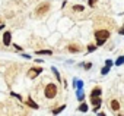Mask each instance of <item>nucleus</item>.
<instances>
[{"label": "nucleus", "mask_w": 124, "mask_h": 116, "mask_svg": "<svg viewBox=\"0 0 124 116\" xmlns=\"http://www.w3.org/2000/svg\"><path fill=\"white\" fill-rule=\"evenodd\" d=\"M44 94H45L47 98H54L55 94H57V85H55V84H48V85L45 87Z\"/></svg>", "instance_id": "nucleus-2"}, {"label": "nucleus", "mask_w": 124, "mask_h": 116, "mask_svg": "<svg viewBox=\"0 0 124 116\" xmlns=\"http://www.w3.org/2000/svg\"><path fill=\"white\" fill-rule=\"evenodd\" d=\"M95 38H96V46H102V44H105L107 38H109V31L98 29V31H95Z\"/></svg>", "instance_id": "nucleus-1"}, {"label": "nucleus", "mask_w": 124, "mask_h": 116, "mask_svg": "<svg viewBox=\"0 0 124 116\" xmlns=\"http://www.w3.org/2000/svg\"><path fill=\"white\" fill-rule=\"evenodd\" d=\"M76 97H78V100H79V101H83V98H85L83 88H78V91H76Z\"/></svg>", "instance_id": "nucleus-7"}, {"label": "nucleus", "mask_w": 124, "mask_h": 116, "mask_svg": "<svg viewBox=\"0 0 124 116\" xmlns=\"http://www.w3.org/2000/svg\"><path fill=\"white\" fill-rule=\"evenodd\" d=\"M37 54H48V56H51L53 54V51L51 50H39V51H35Z\"/></svg>", "instance_id": "nucleus-13"}, {"label": "nucleus", "mask_w": 124, "mask_h": 116, "mask_svg": "<svg viewBox=\"0 0 124 116\" xmlns=\"http://www.w3.org/2000/svg\"><path fill=\"white\" fill-rule=\"evenodd\" d=\"M79 112H82V113H85V112H88V104L86 103H82L80 106H79V109H78Z\"/></svg>", "instance_id": "nucleus-11"}, {"label": "nucleus", "mask_w": 124, "mask_h": 116, "mask_svg": "<svg viewBox=\"0 0 124 116\" xmlns=\"http://www.w3.org/2000/svg\"><path fill=\"white\" fill-rule=\"evenodd\" d=\"M91 103H92V106H101V98L99 97H91Z\"/></svg>", "instance_id": "nucleus-9"}, {"label": "nucleus", "mask_w": 124, "mask_h": 116, "mask_svg": "<svg viewBox=\"0 0 124 116\" xmlns=\"http://www.w3.org/2000/svg\"><path fill=\"white\" fill-rule=\"evenodd\" d=\"M101 96V88H93L91 91V97H99Z\"/></svg>", "instance_id": "nucleus-10"}, {"label": "nucleus", "mask_w": 124, "mask_h": 116, "mask_svg": "<svg viewBox=\"0 0 124 116\" xmlns=\"http://www.w3.org/2000/svg\"><path fill=\"white\" fill-rule=\"evenodd\" d=\"M10 41H12V34L9 31H6L3 34V44L5 46H10Z\"/></svg>", "instance_id": "nucleus-5"}, {"label": "nucleus", "mask_w": 124, "mask_h": 116, "mask_svg": "<svg viewBox=\"0 0 124 116\" xmlns=\"http://www.w3.org/2000/svg\"><path fill=\"white\" fill-rule=\"evenodd\" d=\"M50 10V3H42L39 8H37V10H35V13L38 15V16H41V15H44V13H47Z\"/></svg>", "instance_id": "nucleus-3"}, {"label": "nucleus", "mask_w": 124, "mask_h": 116, "mask_svg": "<svg viewBox=\"0 0 124 116\" xmlns=\"http://www.w3.org/2000/svg\"><path fill=\"white\" fill-rule=\"evenodd\" d=\"M26 104H28L29 107H32V109H38V104H37V103H34V101H32L31 98H29V100L26 101Z\"/></svg>", "instance_id": "nucleus-14"}, {"label": "nucleus", "mask_w": 124, "mask_h": 116, "mask_svg": "<svg viewBox=\"0 0 124 116\" xmlns=\"http://www.w3.org/2000/svg\"><path fill=\"white\" fill-rule=\"evenodd\" d=\"M64 109H66V106H64V104H63V106H60V107H57V109H54V110H53V115H58L60 112H63Z\"/></svg>", "instance_id": "nucleus-12"}, {"label": "nucleus", "mask_w": 124, "mask_h": 116, "mask_svg": "<svg viewBox=\"0 0 124 116\" xmlns=\"http://www.w3.org/2000/svg\"><path fill=\"white\" fill-rule=\"evenodd\" d=\"M10 94H12V97H16V98H19V100H22V97H21L19 94H16V93H13V91H12Z\"/></svg>", "instance_id": "nucleus-21"}, {"label": "nucleus", "mask_w": 124, "mask_h": 116, "mask_svg": "<svg viewBox=\"0 0 124 116\" xmlns=\"http://www.w3.org/2000/svg\"><path fill=\"white\" fill-rule=\"evenodd\" d=\"M69 51H70V53H79V51H80V46H78V44H70V46H69Z\"/></svg>", "instance_id": "nucleus-6"}, {"label": "nucleus", "mask_w": 124, "mask_h": 116, "mask_svg": "<svg viewBox=\"0 0 124 116\" xmlns=\"http://www.w3.org/2000/svg\"><path fill=\"white\" fill-rule=\"evenodd\" d=\"M108 72H109V66H107V65H105V66L101 69V75H107Z\"/></svg>", "instance_id": "nucleus-16"}, {"label": "nucleus", "mask_w": 124, "mask_h": 116, "mask_svg": "<svg viewBox=\"0 0 124 116\" xmlns=\"http://www.w3.org/2000/svg\"><path fill=\"white\" fill-rule=\"evenodd\" d=\"M41 72H42V68H32V69H29L28 75H29V78H35V77H38Z\"/></svg>", "instance_id": "nucleus-4"}, {"label": "nucleus", "mask_w": 124, "mask_h": 116, "mask_svg": "<svg viewBox=\"0 0 124 116\" xmlns=\"http://www.w3.org/2000/svg\"><path fill=\"white\" fill-rule=\"evenodd\" d=\"M123 63H124V56H120V57H117L115 65H117V66H120V65H123Z\"/></svg>", "instance_id": "nucleus-15"}, {"label": "nucleus", "mask_w": 124, "mask_h": 116, "mask_svg": "<svg viewBox=\"0 0 124 116\" xmlns=\"http://www.w3.org/2000/svg\"><path fill=\"white\" fill-rule=\"evenodd\" d=\"M51 71L54 72V75H55V78H57V81H61V77H60V74H58V71H57L55 68H51Z\"/></svg>", "instance_id": "nucleus-17"}, {"label": "nucleus", "mask_w": 124, "mask_h": 116, "mask_svg": "<svg viewBox=\"0 0 124 116\" xmlns=\"http://www.w3.org/2000/svg\"><path fill=\"white\" fill-rule=\"evenodd\" d=\"M91 68H92V63H89V62H88V63L85 65V69H91Z\"/></svg>", "instance_id": "nucleus-23"}, {"label": "nucleus", "mask_w": 124, "mask_h": 116, "mask_svg": "<svg viewBox=\"0 0 124 116\" xmlns=\"http://www.w3.org/2000/svg\"><path fill=\"white\" fill-rule=\"evenodd\" d=\"M88 3H89V6H95V3H96V0H88Z\"/></svg>", "instance_id": "nucleus-22"}, {"label": "nucleus", "mask_w": 124, "mask_h": 116, "mask_svg": "<svg viewBox=\"0 0 124 116\" xmlns=\"http://www.w3.org/2000/svg\"><path fill=\"white\" fill-rule=\"evenodd\" d=\"M118 32H120V34H124V27H123V28H121V29H120Z\"/></svg>", "instance_id": "nucleus-24"}, {"label": "nucleus", "mask_w": 124, "mask_h": 116, "mask_svg": "<svg viewBox=\"0 0 124 116\" xmlns=\"http://www.w3.org/2000/svg\"><path fill=\"white\" fill-rule=\"evenodd\" d=\"M2 28H5V25H3V24H2V25H0V31H2Z\"/></svg>", "instance_id": "nucleus-25"}, {"label": "nucleus", "mask_w": 124, "mask_h": 116, "mask_svg": "<svg viewBox=\"0 0 124 116\" xmlns=\"http://www.w3.org/2000/svg\"><path fill=\"white\" fill-rule=\"evenodd\" d=\"M93 50H96V46H95V44H89V46H88V53H91V51H93Z\"/></svg>", "instance_id": "nucleus-18"}, {"label": "nucleus", "mask_w": 124, "mask_h": 116, "mask_svg": "<svg viewBox=\"0 0 124 116\" xmlns=\"http://www.w3.org/2000/svg\"><path fill=\"white\" fill-rule=\"evenodd\" d=\"M111 109H112L114 112H118V110H120V103H118V100H112V101H111Z\"/></svg>", "instance_id": "nucleus-8"}, {"label": "nucleus", "mask_w": 124, "mask_h": 116, "mask_svg": "<svg viewBox=\"0 0 124 116\" xmlns=\"http://www.w3.org/2000/svg\"><path fill=\"white\" fill-rule=\"evenodd\" d=\"M73 10H76V12H83V6H73Z\"/></svg>", "instance_id": "nucleus-19"}, {"label": "nucleus", "mask_w": 124, "mask_h": 116, "mask_svg": "<svg viewBox=\"0 0 124 116\" xmlns=\"http://www.w3.org/2000/svg\"><path fill=\"white\" fill-rule=\"evenodd\" d=\"M105 65H107V66H109V68H111V66H112V65H114V62H112V60H109V59H107V62H105Z\"/></svg>", "instance_id": "nucleus-20"}]
</instances>
